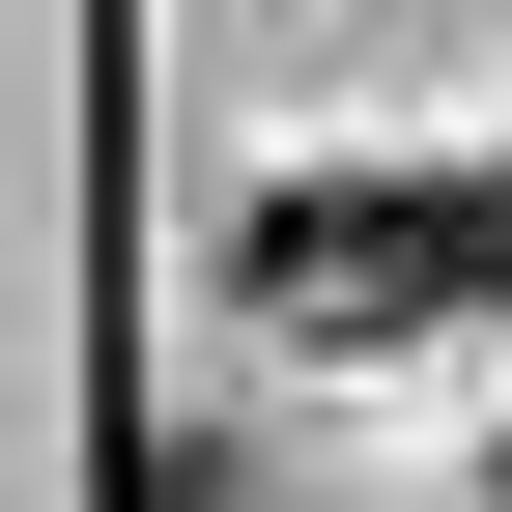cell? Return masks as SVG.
<instances>
[{
    "instance_id": "1",
    "label": "cell",
    "mask_w": 512,
    "mask_h": 512,
    "mask_svg": "<svg viewBox=\"0 0 512 512\" xmlns=\"http://www.w3.org/2000/svg\"><path fill=\"white\" fill-rule=\"evenodd\" d=\"M285 313H399V285H512V171H370V200H285L256 228Z\"/></svg>"
}]
</instances>
